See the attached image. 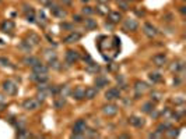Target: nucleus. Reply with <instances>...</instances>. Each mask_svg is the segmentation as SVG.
Here are the masks:
<instances>
[{
    "label": "nucleus",
    "mask_w": 186,
    "mask_h": 139,
    "mask_svg": "<svg viewBox=\"0 0 186 139\" xmlns=\"http://www.w3.org/2000/svg\"><path fill=\"white\" fill-rule=\"evenodd\" d=\"M118 111H119V107L116 104H113V103H108V104L102 106V113L107 117H113V115L118 114Z\"/></svg>",
    "instance_id": "3"
},
{
    "label": "nucleus",
    "mask_w": 186,
    "mask_h": 139,
    "mask_svg": "<svg viewBox=\"0 0 186 139\" xmlns=\"http://www.w3.org/2000/svg\"><path fill=\"white\" fill-rule=\"evenodd\" d=\"M35 11L34 13H30V14H27V21L28 22H31V24H34V22H35Z\"/></svg>",
    "instance_id": "44"
},
{
    "label": "nucleus",
    "mask_w": 186,
    "mask_h": 139,
    "mask_svg": "<svg viewBox=\"0 0 186 139\" xmlns=\"http://www.w3.org/2000/svg\"><path fill=\"white\" fill-rule=\"evenodd\" d=\"M83 21H84L83 14H73V22L74 24H81Z\"/></svg>",
    "instance_id": "40"
},
{
    "label": "nucleus",
    "mask_w": 186,
    "mask_h": 139,
    "mask_svg": "<svg viewBox=\"0 0 186 139\" xmlns=\"http://www.w3.org/2000/svg\"><path fill=\"white\" fill-rule=\"evenodd\" d=\"M60 3L63 4V6H71L73 2H71V0H60Z\"/></svg>",
    "instance_id": "50"
},
{
    "label": "nucleus",
    "mask_w": 186,
    "mask_h": 139,
    "mask_svg": "<svg viewBox=\"0 0 186 139\" xmlns=\"http://www.w3.org/2000/svg\"><path fill=\"white\" fill-rule=\"evenodd\" d=\"M179 130H174V128H168L167 131H165V133H167L168 138H175V136L179 135V132H178Z\"/></svg>",
    "instance_id": "37"
},
{
    "label": "nucleus",
    "mask_w": 186,
    "mask_h": 139,
    "mask_svg": "<svg viewBox=\"0 0 186 139\" xmlns=\"http://www.w3.org/2000/svg\"><path fill=\"white\" fill-rule=\"evenodd\" d=\"M22 11L25 14H30V13H34V9L31 6H28V4H22Z\"/></svg>",
    "instance_id": "46"
},
{
    "label": "nucleus",
    "mask_w": 186,
    "mask_h": 139,
    "mask_svg": "<svg viewBox=\"0 0 186 139\" xmlns=\"http://www.w3.org/2000/svg\"><path fill=\"white\" fill-rule=\"evenodd\" d=\"M25 40H27L31 46H38L41 43V36L35 32H30L27 35V38H25Z\"/></svg>",
    "instance_id": "9"
},
{
    "label": "nucleus",
    "mask_w": 186,
    "mask_h": 139,
    "mask_svg": "<svg viewBox=\"0 0 186 139\" xmlns=\"http://www.w3.org/2000/svg\"><path fill=\"white\" fill-rule=\"evenodd\" d=\"M120 97V89L118 88H109L107 92H105V99L108 102H112V100H116Z\"/></svg>",
    "instance_id": "5"
},
{
    "label": "nucleus",
    "mask_w": 186,
    "mask_h": 139,
    "mask_svg": "<svg viewBox=\"0 0 186 139\" xmlns=\"http://www.w3.org/2000/svg\"><path fill=\"white\" fill-rule=\"evenodd\" d=\"M30 79H31V81H34V82H37V84H43V82H48L49 77H48V74L32 73V74H31V77H30Z\"/></svg>",
    "instance_id": "12"
},
{
    "label": "nucleus",
    "mask_w": 186,
    "mask_h": 139,
    "mask_svg": "<svg viewBox=\"0 0 186 139\" xmlns=\"http://www.w3.org/2000/svg\"><path fill=\"white\" fill-rule=\"evenodd\" d=\"M127 3H133V2H136V0H126Z\"/></svg>",
    "instance_id": "55"
},
{
    "label": "nucleus",
    "mask_w": 186,
    "mask_h": 139,
    "mask_svg": "<svg viewBox=\"0 0 186 139\" xmlns=\"http://www.w3.org/2000/svg\"><path fill=\"white\" fill-rule=\"evenodd\" d=\"M147 89H148V85L146 84V82L143 81H136V84H134V91H136V96H141L143 95V92H146ZM136 97V99H137Z\"/></svg>",
    "instance_id": "7"
},
{
    "label": "nucleus",
    "mask_w": 186,
    "mask_h": 139,
    "mask_svg": "<svg viewBox=\"0 0 186 139\" xmlns=\"http://www.w3.org/2000/svg\"><path fill=\"white\" fill-rule=\"evenodd\" d=\"M80 39H81V33H79V32H70L67 36L63 38V42L64 43H76V42H79Z\"/></svg>",
    "instance_id": "13"
},
{
    "label": "nucleus",
    "mask_w": 186,
    "mask_h": 139,
    "mask_svg": "<svg viewBox=\"0 0 186 139\" xmlns=\"http://www.w3.org/2000/svg\"><path fill=\"white\" fill-rule=\"evenodd\" d=\"M94 13H95V11H94V9H92L91 6H84V7L81 9V14H83V15H92Z\"/></svg>",
    "instance_id": "35"
},
{
    "label": "nucleus",
    "mask_w": 186,
    "mask_h": 139,
    "mask_svg": "<svg viewBox=\"0 0 186 139\" xmlns=\"http://www.w3.org/2000/svg\"><path fill=\"white\" fill-rule=\"evenodd\" d=\"M84 135L88 136V138H98L99 133H98L95 130H86V131H84Z\"/></svg>",
    "instance_id": "38"
},
{
    "label": "nucleus",
    "mask_w": 186,
    "mask_h": 139,
    "mask_svg": "<svg viewBox=\"0 0 186 139\" xmlns=\"http://www.w3.org/2000/svg\"><path fill=\"white\" fill-rule=\"evenodd\" d=\"M81 2H83V3H88L90 0H81Z\"/></svg>",
    "instance_id": "56"
},
{
    "label": "nucleus",
    "mask_w": 186,
    "mask_h": 139,
    "mask_svg": "<svg viewBox=\"0 0 186 139\" xmlns=\"http://www.w3.org/2000/svg\"><path fill=\"white\" fill-rule=\"evenodd\" d=\"M153 109H154V103L151 102V100H150V102H146V103H143V104H141V111L146 113V114H148V113L151 111Z\"/></svg>",
    "instance_id": "27"
},
{
    "label": "nucleus",
    "mask_w": 186,
    "mask_h": 139,
    "mask_svg": "<svg viewBox=\"0 0 186 139\" xmlns=\"http://www.w3.org/2000/svg\"><path fill=\"white\" fill-rule=\"evenodd\" d=\"M150 99H151V102H153V103L161 102L162 95L160 93V92H151V95H150Z\"/></svg>",
    "instance_id": "33"
},
{
    "label": "nucleus",
    "mask_w": 186,
    "mask_h": 139,
    "mask_svg": "<svg viewBox=\"0 0 186 139\" xmlns=\"http://www.w3.org/2000/svg\"><path fill=\"white\" fill-rule=\"evenodd\" d=\"M86 71H87L88 74H92V75H94V74H97V73H99V71H101V67L98 66V64H95L94 61H92V63L87 64Z\"/></svg>",
    "instance_id": "21"
},
{
    "label": "nucleus",
    "mask_w": 186,
    "mask_h": 139,
    "mask_svg": "<svg viewBox=\"0 0 186 139\" xmlns=\"http://www.w3.org/2000/svg\"><path fill=\"white\" fill-rule=\"evenodd\" d=\"M148 138H153V139H160V138H162V133H161V132H158V131H154V132L148 133Z\"/></svg>",
    "instance_id": "43"
},
{
    "label": "nucleus",
    "mask_w": 186,
    "mask_h": 139,
    "mask_svg": "<svg viewBox=\"0 0 186 139\" xmlns=\"http://www.w3.org/2000/svg\"><path fill=\"white\" fill-rule=\"evenodd\" d=\"M123 29L125 31H137L139 29V22L134 18H127L125 20V24H123Z\"/></svg>",
    "instance_id": "6"
},
{
    "label": "nucleus",
    "mask_w": 186,
    "mask_h": 139,
    "mask_svg": "<svg viewBox=\"0 0 186 139\" xmlns=\"http://www.w3.org/2000/svg\"><path fill=\"white\" fill-rule=\"evenodd\" d=\"M95 85H97V88H105V86H108L109 85V79L107 78L105 75H98L97 78H95Z\"/></svg>",
    "instance_id": "19"
},
{
    "label": "nucleus",
    "mask_w": 186,
    "mask_h": 139,
    "mask_svg": "<svg viewBox=\"0 0 186 139\" xmlns=\"http://www.w3.org/2000/svg\"><path fill=\"white\" fill-rule=\"evenodd\" d=\"M31 68H32V73H37V74H48L49 71V67L46 64H42L41 61L38 64H35V66H32Z\"/></svg>",
    "instance_id": "16"
},
{
    "label": "nucleus",
    "mask_w": 186,
    "mask_h": 139,
    "mask_svg": "<svg viewBox=\"0 0 186 139\" xmlns=\"http://www.w3.org/2000/svg\"><path fill=\"white\" fill-rule=\"evenodd\" d=\"M119 138H130V135H127V133H120Z\"/></svg>",
    "instance_id": "54"
},
{
    "label": "nucleus",
    "mask_w": 186,
    "mask_h": 139,
    "mask_svg": "<svg viewBox=\"0 0 186 139\" xmlns=\"http://www.w3.org/2000/svg\"><path fill=\"white\" fill-rule=\"evenodd\" d=\"M97 95H98V88H95V86H88V88L84 89V99L92 100L94 97H97Z\"/></svg>",
    "instance_id": "15"
},
{
    "label": "nucleus",
    "mask_w": 186,
    "mask_h": 139,
    "mask_svg": "<svg viewBox=\"0 0 186 139\" xmlns=\"http://www.w3.org/2000/svg\"><path fill=\"white\" fill-rule=\"evenodd\" d=\"M171 127H172L171 121H165V122H161V124L157 127V131H158V132H161V133H164L168 128H171Z\"/></svg>",
    "instance_id": "29"
},
{
    "label": "nucleus",
    "mask_w": 186,
    "mask_h": 139,
    "mask_svg": "<svg viewBox=\"0 0 186 139\" xmlns=\"http://www.w3.org/2000/svg\"><path fill=\"white\" fill-rule=\"evenodd\" d=\"M179 13H180L182 15H185V14H186V7H185V6H180V7H179Z\"/></svg>",
    "instance_id": "52"
},
{
    "label": "nucleus",
    "mask_w": 186,
    "mask_h": 139,
    "mask_svg": "<svg viewBox=\"0 0 186 139\" xmlns=\"http://www.w3.org/2000/svg\"><path fill=\"white\" fill-rule=\"evenodd\" d=\"M113 27H115V24H113V22H111V21H107V22H105V28H107L108 31H112Z\"/></svg>",
    "instance_id": "49"
},
{
    "label": "nucleus",
    "mask_w": 186,
    "mask_h": 139,
    "mask_svg": "<svg viewBox=\"0 0 186 139\" xmlns=\"http://www.w3.org/2000/svg\"><path fill=\"white\" fill-rule=\"evenodd\" d=\"M116 3H118V7L120 10H123V11H127L129 10V3L126 0H116Z\"/></svg>",
    "instance_id": "34"
},
{
    "label": "nucleus",
    "mask_w": 186,
    "mask_h": 139,
    "mask_svg": "<svg viewBox=\"0 0 186 139\" xmlns=\"http://www.w3.org/2000/svg\"><path fill=\"white\" fill-rule=\"evenodd\" d=\"M66 104V99L64 97H59V99H56L55 100V103H53V106H55V109L56 110H60V109H63V106Z\"/></svg>",
    "instance_id": "31"
},
{
    "label": "nucleus",
    "mask_w": 186,
    "mask_h": 139,
    "mask_svg": "<svg viewBox=\"0 0 186 139\" xmlns=\"http://www.w3.org/2000/svg\"><path fill=\"white\" fill-rule=\"evenodd\" d=\"M84 25H86V29H88V31H92V29H97V27H98V24H97V21L95 20H92V18H84Z\"/></svg>",
    "instance_id": "22"
},
{
    "label": "nucleus",
    "mask_w": 186,
    "mask_h": 139,
    "mask_svg": "<svg viewBox=\"0 0 186 139\" xmlns=\"http://www.w3.org/2000/svg\"><path fill=\"white\" fill-rule=\"evenodd\" d=\"M0 2H2V0H0Z\"/></svg>",
    "instance_id": "57"
},
{
    "label": "nucleus",
    "mask_w": 186,
    "mask_h": 139,
    "mask_svg": "<svg viewBox=\"0 0 186 139\" xmlns=\"http://www.w3.org/2000/svg\"><path fill=\"white\" fill-rule=\"evenodd\" d=\"M80 58H83V60L86 61V64L92 63V58H91V56H90L88 53H84V54H83V56H80Z\"/></svg>",
    "instance_id": "42"
},
{
    "label": "nucleus",
    "mask_w": 186,
    "mask_h": 139,
    "mask_svg": "<svg viewBox=\"0 0 186 139\" xmlns=\"http://www.w3.org/2000/svg\"><path fill=\"white\" fill-rule=\"evenodd\" d=\"M31 133L30 131H27L25 128H21V130H18V132H17V138H30Z\"/></svg>",
    "instance_id": "36"
},
{
    "label": "nucleus",
    "mask_w": 186,
    "mask_h": 139,
    "mask_svg": "<svg viewBox=\"0 0 186 139\" xmlns=\"http://www.w3.org/2000/svg\"><path fill=\"white\" fill-rule=\"evenodd\" d=\"M71 96H73V99L76 100H83L84 99V89L83 88H76L74 91H71Z\"/></svg>",
    "instance_id": "23"
},
{
    "label": "nucleus",
    "mask_w": 186,
    "mask_h": 139,
    "mask_svg": "<svg viewBox=\"0 0 186 139\" xmlns=\"http://www.w3.org/2000/svg\"><path fill=\"white\" fill-rule=\"evenodd\" d=\"M20 49H21L24 53H27V54H30L31 50H32V46L30 45V43L27 42V40H22L21 43H20Z\"/></svg>",
    "instance_id": "30"
},
{
    "label": "nucleus",
    "mask_w": 186,
    "mask_h": 139,
    "mask_svg": "<svg viewBox=\"0 0 186 139\" xmlns=\"http://www.w3.org/2000/svg\"><path fill=\"white\" fill-rule=\"evenodd\" d=\"M22 63L28 67H32V66H35V64L39 63V58L35 57V56H27V57L22 58Z\"/></svg>",
    "instance_id": "20"
},
{
    "label": "nucleus",
    "mask_w": 186,
    "mask_h": 139,
    "mask_svg": "<svg viewBox=\"0 0 186 139\" xmlns=\"http://www.w3.org/2000/svg\"><path fill=\"white\" fill-rule=\"evenodd\" d=\"M87 130V122L86 120H77L74 122V127H73V132L74 133H84V131Z\"/></svg>",
    "instance_id": "8"
},
{
    "label": "nucleus",
    "mask_w": 186,
    "mask_h": 139,
    "mask_svg": "<svg viewBox=\"0 0 186 139\" xmlns=\"http://www.w3.org/2000/svg\"><path fill=\"white\" fill-rule=\"evenodd\" d=\"M62 29H67V31H73V25L71 24H67V22H62Z\"/></svg>",
    "instance_id": "48"
},
{
    "label": "nucleus",
    "mask_w": 186,
    "mask_h": 139,
    "mask_svg": "<svg viewBox=\"0 0 186 139\" xmlns=\"http://www.w3.org/2000/svg\"><path fill=\"white\" fill-rule=\"evenodd\" d=\"M0 66H2V67H9L10 66V61L7 60L6 57H0Z\"/></svg>",
    "instance_id": "47"
},
{
    "label": "nucleus",
    "mask_w": 186,
    "mask_h": 139,
    "mask_svg": "<svg viewBox=\"0 0 186 139\" xmlns=\"http://www.w3.org/2000/svg\"><path fill=\"white\" fill-rule=\"evenodd\" d=\"M52 15H55V17H58V18H64V17H66V15H67V13L64 11V10L60 7V9H59V10H56V11L53 13Z\"/></svg>",
    "instance_id": "39"
},
{
    "label": "nucleus",
    "mask_w": 186,
    "mask_h": 139,
    "mask_svg": "<svg viewBox=\"0 0 186 139\" xmlns=\"http://www.w3.org/2000/svg\"><path fill=\"white\" fill-rule=\"evenodd\" d=\"M48 64H49V67L51 68H53V70H60V61L58 60V57H51L48 60Z\"/></svg>",
    "instance_id": "26"
},
{
    "label": "nucleus",
    "mask_w": 186,
    "mask_h": 139,
    "mask_svg": "<svg viewBox=\"0 0 186 139\" xmlns=\"http://www.w3.org/2000/svg\"><path fill=\"white\" fill-rule=\"evenodd\" d=\"M97 2H98L99 4H107L108 2H109V0H97Z\"/></svg>",
    "instance_id": "53"
},
{
    "label": "nucleus",
    "mask_w": 186,
    "mask_h": 139,
    "mask_svg": "<svg viewBox=\"0 0 186 139\" xmlns=\"http://www.w3.org/2000/svg\"><path fill=\"white\" fill-rule=\"evenodd\" d=\"M143 31H144V33H146L148 38H154V36L157 35L156 27H153V25L150 24V22H146V24L143 25Z\"/></svg>",
    "instance_id": "17"
},
{
    "label": "nucleus",
    "mask_w": 186,
    "mask_h": 139,
    "mask_svg": "<svg viewBox=\"0 0 186 139\" xmlns=\"http://www.w3.org/2000/svg\"><path fill=\"white\" fill-rule=\"evenodd\" d=\"M171 114H172V110H171V109H165V110H162L161 114H160V115H162L164 118L169 120V118H171Z\"/></svg>",
    "instance_id": "41"
},
{
    "label": "nucleus",
    "mask_w": 186,
    "mask_h": 139,
    "mask_svg": "<svg viewBox=\"0 0 186 139\" xmlns=\"http://www.w3.org/2000/svg\"><path fill=\"white\" fill-rule=\"evenodd\" d=\"M0 29H2V32H4V33H11L13 31H14V22H13L11 20H6V21L2 22Z\"/></svg>",
    "instance_id": "14"
},
{
    "label": "nucleus",
    "mask_w": 186,
    "mask_h": 139,
    "mask_svg": "<svg viewBox=\"0 0 186 139\" xmlns=\"http://www.w3.org/2000/svg\"><path fill=\"white\" fill-rule=\"evenodd\" d=\"M70 93H71V89L69 85H62V86H59V95L62 97H67Z\"/></svg>",
    "instance_id": "24"
},
{
    "label": "nucleus",
    "mask_w": 186,
    "mask_h": 139,
    "mask_svg": "<svg viewBox=\"0 0 186 139\" xmlns=\"http://www.w3.org/2000/svg\"><path fill=\"white\" fill-rule=\"evenodd\" d=\"M3 91L6 92L7 95H10V96H14V95H17L18 86H17V84H15V82L7 79V81L3 82Z\"/></svg>",
    "instance_id": "2"
},
{
    "label": "nucleus",
    "mask_w": 186,
    "mask_h": 139,
    "mask_svg": "<svg viewBox=\"0 0 186 139\" xmlns=\"http://www.w3.org/2000/svg\"><path fill=\"white\" fill-rule=\"evenodd\" d=\"M108 21L113 22V24H118V22H120L123 20V15L122 13L119 11H108Z\"/></svg>",
    "instance_id": "10"
},
{
    "label": "nucleus",
    "mask_w": 186,
    "mask_h": 139,
    "mask_svg": "<svg viewBox=\"0 0 186 139\" xmlns=\"http://www.w3.org/2000/svg\"><path fill=\"white\" fill-rule=\"evenodd\" d=\"M129 124L136 128H141L144 125V118H140L137 115H131V117H129Z\"/></svg>",
    "instance_id": "18"
},
{
    "label": "nucleus",
    "mask_w": 186,
    "mask_h": 139,
    "mask_svg": "<svg viewBox=\"0 0 186 139\" xmlns=\"http://www.w3.org/2000/svg\"><path fill=\"white\" fill-rule=\"evenodd\" d=\"M79 60H80V53H79V51L71 50V49H69V50L66 51V61L69 63V66L76 64Z\"/></svg>",
    "instance_id": "4"
},
{
    "label": "nucleus",
    "mask_w": 186,
    "mask_h": 139,
    "mask_svg": "<svg viewBox=\"0 0 186 139\" xmlns=\"http://www.w3.org/2000/svg\"><path fill=\"white\" fill-rule=\"evenodd\" d=\"M94 11H97L99 15H105V14H108V11H109V10L107 9V6H105V4H98V6L94 9Z\"/></svg>",
    "instance_id": "32"
},
{
    "label": "nucleus",
    "mask_w": 186,
    "mask_h": 139,
    "mask_svg": "<svg viewBox=\"0 0 186 139\" xmlns=\"http://www.w3.org/2000/svg\"><path fill=\"white\" fill-rule=\"evenodd\" d=\"M148 114L151 115V117H153L154 120H158V118H160V113H158V110H157V109H153L151 111L148 113Z\"/></svg>",
    "instance_id": "45"
},
{
    "label": "nucleus",
    "mask_w": 186,
    "mask_h": 139,
    "mask_svg": "<svg viewBox=\"0 0 186 139\" xmlns=\"http://www.w3.org/2000/svg\"><path fill=\"white\" fill-rule=\"evenodd\" d=\"M39 107H41V102L38 99H34V97L22 102V109H25L27 111H35V110H38Z\"/></svg>",
    "instance_id": "1"
},
{
    "label": "nucleus",
    "mask_w": 186,
    "mask_h": 139,
    "mask_svg": "<svg viewBox=\"0 0 186 139\" xmlns=\"http://www.w3.org/2000/svg\"><path fill=\"white\" fill-rule=\"evenodd\" d=\"M39 2H41V4H43V6H49L53 0H39Z\"/></svg>",
    "instance_id": "51"
},
{
    "label": "nucleus",
    "mask_w": 186,
    "mask_h": 139,
    "mask_svg": "<svg viewBox=\"0 0 186 139\" xmlns=\"http://www.w3.org/2000/svg\"><path fill=\"white\" fill-rule=\"evenodd\" d=\"M153 63H154V66H157V67H164L165 64H167V56L165 54H162V53H158V54H156V56H153Z\"/></svg>",
    "instance_id": "11"
},
{
    "label": "nucleus",
    "mask_w": 186,
    "mask_h": 139,
    "mask_svg": "<svg viewBox=\"0 0 186 139\" xmlns=\"http://www.w3.org/2000/svg\"><path fill=\"white\" fill-rule=\"evenodd\" d=\"M169 70H171V73L178 74L179 71H183V64L180 63V61H175V63H172L171 66H169Z\"/></svg>",
    "instance_id": "25"
},
{
    "label": "nucleus",
    "mask_w": 186,
    "mask_h": 139,
    "mask_svg": "<svg viewBox=\"0 0 186 139\" xmlns=\"http://www.w3.org/2000/svg\"><path fill=\"white\" fill-rule=\"evenodd\" d=\"M148 78H150V81L153 82V84H158V82L162 81V75L160 73H150Z\"/></svg>",
    "instance_id": "28"
}]
</instances>
